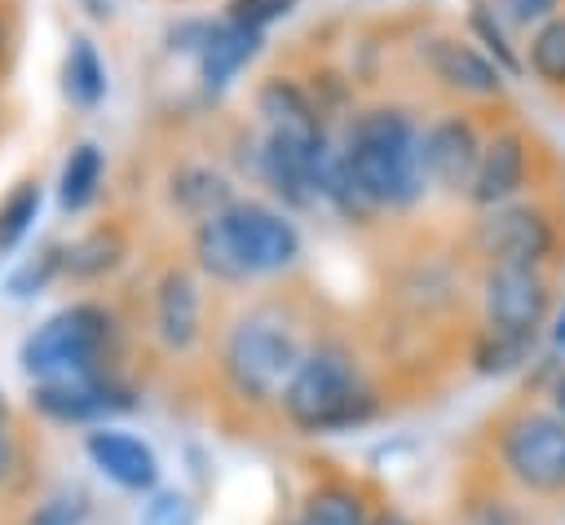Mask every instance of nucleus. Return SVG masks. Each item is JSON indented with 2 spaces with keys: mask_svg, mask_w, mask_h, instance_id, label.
Segmentation results:
<instances>
[{
  "mask_svg": "<svg viewBox=\"0 0 565 525\" xmlns=\"http://www.w3.org/2000/svg\"><path fill=\"white\" fill-rule=\"evenodd\" d=\"M481 309L490 331L534 340L552 313V287L534 265H490L481 282Z\"/></svg>",
  "mask_w": 565,
  "mask_h": 525,
  "instance_id": "nucleus-7",
  "label": "nucleus"
},
{
  "mask_svg": "<svg viewBox=\"0 0 565 525\" xmlns=\"http://www.w3.org/2000/svg\"><path fill=\"white\" fill-rule=\"evenodd\" d=\"M477 247L490 256V265H543L556 247V225L543 207L530 203H503L490 207L477 225Z\"/></svg>",
  "mask_w": 565,
  "mask_h": 525,
  "instance_id": "nucleus-8",
  "label": "nucleus"
},
{
  "mask_svg": "<svg viewBox=\"0 0 565 525\" xmlns=\"http://www.w3.org/2000/svg\"><path fill=\"white\" fill-rule=\"evenodd\" d=\"M468 22H472V35L486 44V57H490L503 75H516V71H521V57L512 53V44H508V35H503V26H499L494 9H490V4H472Z\"/></svg>",
  "mask_w": 565,
  "mask_h": 525,
  "instance_id": "nucleus-25",
  "label": "nucleus"
},
{
  "mask_svg": "<svg viewBox=\"0 0 565 525\" xmlns=\"http://www.w3.org/2000/svg\"><path fill=\"white\" fill-rule=\"evenodd\" d=\"M525 66L539 84L547 88H565V13H552L534 40H530V53H525Z\"/></svg>",
  "mask_w": 565,
  "mask_h": 525,
  "instance_id": "nucleus-22",
  "label": "nucleus"
},
{
  "mask_svg": "<svg viewBox=\"0 0 565 525\" xmlns=\"http://www.w3.org/2000/svg\"><path fill=\"white\" fill-rule=\"evenodd\" d=\"M35 212H40V185H35V181L13 185L9 199L0 203V247H13V243L31 229Z\"/></svg>",
  "mask_w": 565,
  "mask_h": 525,
  "instance_id": "nucleus-24",
  "label": "nucleus"
},
{
  "mask_svg": "<svg viewBox=\"0 0 565 525\" xmlns=\"http://www.w3.org/2000/svg\"><path fill=\"white\" fill-rule=\"evenodd\" d=\"M477 128L463 115H441L419 132V163H424V181L441 185V190H468L472 172H477Z\"/></svg>",
  "mask_w": 565,
  "mask_h": 525,
  "instance_id": "nucleus-9",
  "label": "nucleus"
},
{
  "mask_svg": "<svg viewBox=\"0 0 565 525\" xmlns=\"http://www.w3.org/2000/svg\"><path fill=\"white\" fill-rule=\"evenodd\" d=\"M530 349H534V340H525V335H503V331H490V326H486L481 340H477V349H472V362H477L481 375H503V371L521 366Z\"/></svg>",
  "mask_w": 565,
  "mask_h": 525,
  "instance_id": "nucleus-23",
  "label": "nucleus"
},
{
  "mask_svg": "<svg viewBox=\"0 0 565 525\" xmlns=\"http://www.w3.org/2000/svg\"><path fill=\"white\" fill-rule=\"evenodd\" d=\"M552 410H556V415L565 419V371H561V375L552 379Z\"/></svg>",
  "mask_w": 565,
  "mask_h": 525,
  "instance_id": "nucleus-32",
  "label": "nucleus"
},
{
  "mask_svg": "<svg viewBox=\"0 0 565 525\" xmlns=\"http://www.w3.org/2000/svg\"><path fill=\"white\" fill-rule=\"evenodd\" d=\"M521 185H525V137L521 132H494L477 154L468 199L477 207H503Z\"/></svg>",
  "mask_w": 565,
  "mask_h": 525,
  "instance_id": "nucleus-12",
  "label": "nucleus"
},
{
  "mask_svg": "<svg viewBox=\"0 0 565 525\" xmlns=\"http://www.w3.org/2000/svg\"><path fill=\"white\" fill-rule=\"evenodd\" d=\"M57 265H62V251H57V247H49L40 260L22 265V269L9 278V291H13V296H31L35 287H44V282L53 278V269H57Z\"/></svg>",
  "mask_w": 565,
  "mask_h": 525,
  "instance_id": "nucleus-29",
  "label": "nucleus"
},
{
  "mask_svg": "<svg viewBox=\"0 0 565 525\" xmlns=\"http://www.w3.org/2000/svg\"><path fill=\"white\" fill-rule=\"evenodd\" d=\"M102 150L93 146V141H84V146H75L71 150V159L62 163V185H57V203L66 207V212H79V207H88L93 203V194H97V185H102Z\"/></svg>",
  "mask_w": 565,
  "mask_h": 525,
  "instance_id": "nucleus-21",
  "label": "nucleus"
},
{
  "mask_svg": "<svg viewBox=\"0 0 565 525\" xmlns=\"http://www.w3.org/2000/svg\"><path fill=\"white\" fill-rule=\"evenodd\" d=\"M291 4L296 0H230L225 9V18L230 22H238V26H252V31H265L269 22H278V18H287L291 13Z\"/></svg>",
  "mask_w": 565,
  "mask_h": 525,
  "instance_id": "nucleus-27",
  "label": "nucleus"
},
{
  "mask_svg": "<svg viewBox=\"0 0 565 525\" xmlns=\"http://www.w3.org/2000/svg\"><path fill=\"white\" fill-rule=\"evenodd\" d=\"M84 516H88V499L66 490V494H53L49 503H40L26 525H79Z\"/></svg>",
  "mask_w": 565,
  "mask_h": 525,
  "instance_id": "nucleus-28",
  "label": "nucleus"
},
{
  "mask_svg": "<svg viewBox=\"0 0 565 525\" xmlns=\"http://www.w3.org/2000/svg\"><path fill=\"white\" fill-rule=\"evenodd\" d=\"M296 525H371V516H366V503L353 485L327 481L305 499Z\"/></svg>",
  "mask_w": 565,
  "mask_h": 525,
  "instance_id": "nucleus-19",
  "label": "nucleus"
},
{
  "mask_svg": "<svg viewBox=\"0 0 565 525\" xmlns=\"http://www.w3.org/2000/svg\"><path fill=\"white\" fill-rule=\"evenodd\" d=\"M106 344H110V313L102 304H71L26 335L22 371L35 384L88 375V371H102Z\"/></svg>",
  "mask_w": 565,
  "mask_h": 525,
  "instance_id": "nucleus-5",
  "label": "nucleus"
},
{
  "mask_svg": "<svg viewBox=\"0 0 565 525\" xmlns=\"http://www.w3.org/2000/svg\"><path fill=\"white\" fill-rule=\"evenodd\" d=\"M503 472L539 499L565 494V419L556 410H521L499 432Z\"/></svg>",
  "mask_w": 565,
  "mask_h": 525,
  "instance_id": "nucleus-6",
  "label": "nucleus"
},
{
  "mask_svg": "<svg viewBox=\"0 0 565 525\" xmlns=\"http://www.w3.org/2000/svg\"><path fill=\"white\" fill-rule=\"evenodd\" d=\"M172 203L185 216L207 221V216L225 212L234 203V194H230V181L221 172H212V168H181V172H172Z\"/></svg>",
  "mask_w": 565,
  "mask_h": 525,
  "instance_id": "nucleus-18",
  "label": "nucleus"
},
{
  "mask_svg": "<svg viewBox=\"0 0 565 525\" xmlns=\"http://www.w3.org/2000/svg\"><path fill=\"white\" fill-rule=\"evenodd\" d=\"M199 269L221 282H247L296 265L300 234L296 225L265 203H230L225 212L194 225Z\"/></svg>",
  "mask_w": 565,
  "mask_h": 525,
  "instance_id": "nucleus-2",
  "label": "nucleus"
},
{
  "mask_svg": "<svg viewBox=\"0 0 565 525\" xmlns=\"http://www.w3.org/2000/svg\"><path fill=\"white\" fill-rule=\"evenodd\" d=\"M199 44L190 49L199 57V75L207 88H225L260 49V31L238 26V22H221V26H194Z\"/></svg>",
  "mask_w": 565,
  "mask_h": 525,
  "instance_id": "nucleus-16",
  "label": "nucleus"
},
{
  "mask_svg": "<svg viewBox=\"0 0 565 525\" xmlns=\"http://www.w3.org/2000/svg\"><path fill=\"white\" fill-rule=\"evenodd\" d=\"M371 388L362 384L353 357L322 344L300 357L291 384L282 388V410L300 432H340L371 415Z\"/></svg>",
  "mask_w": 565,
  "mask_h": 525,
  "instance_id": "nucleus-3",
  "label": "nucleus"
},
{
  "mask_svg": "<svg viewBox=\"0 0 565 525\" xmlns=\"http://www.w3.org/2000/svg\"><path fill=\"white\" fill-rule=\"evenodd\" d=\"M552 9H556V0H512V18L516 22H534V18H552Z\"/></svg>",
  "mask_w": 565,
  "mask_h": 525,
  "instance_id": "nucleus-31",
  "label": "nucleus"
},
{
  "mask_svg": "<svg viewBox=\"0 0 565 525\" xmlns=\"http://www.w3.org/2000/svg\"><path fill=\"white\" fill-rule=\"evenodd\" d=\"M141 525H194V503L181 490H159L141 507Z\"/></svg>",
  "mask_w": 565,
  "mask_h": 525,
  "instance_id": "nucleus-26",
  "label": "nucleus"
},
{
  "mask_svg": "<svg viewBox=\"0 0 565 525\" xmlns=\"http://www.w3.org/2000/svg\"><path fill=\"white\" fill-rule=\"evenodd\" d=\"M424 62H428V71H433L446 88H455V93H468V97H499V88H503V71H499L481 49H472V44H463V40H433V44L424 49Z\"/></svg>",
  "mask_w": 565,
  "mask_h": 525,
  "instance_id": "nucleus-14",
  "label": "nucleus"
},
{
  "mask_svg": "<svg viewBox=\"0 0 565 525\" xmlns=\"http://www.w3.org/2000/svg\"><path fill=\"white\" fill-rule=\"evenodd\" d=\"M4 397H0V476H4V468H9V432H4Z\"/></svg>",
  "mask_w": 565,
  "mask_h": 525,
  "instance_id": "nucleus-34",
  "label": "nucleus"
},
{
  "mask_svg": "<svg viewBox=\"0 0 565 525\" xmlns=\"http://www.w3.org/2000/svg\"><path fill=\"white\" fill-rule=\"evenodd\" d=\"M256 115L265 119V137H282V141H305V146H322V110L313 106V97L274 75L256 88Z\"/></svg>",
  "mask_w": 565,
  "mask_h": 525,
  "instance_id": "nucleus-11",
  "label": "nucleus"
},
{
  "mask_svg": "<svg viewBox=\"0 0 565 525\" xmlns=\"http://www.w3.org/2000/svg\"><path fill=\"white\" fill-rule=\"evenodd\" d=\"M199 322H203L199 282L185 269H168L154 287V335L163 340V349L185 353L199 340Z\"/></svg>",
  "mask_w": 565,
  "mask_h": 525,
  "instance_id": "nucleus-15",
  "label": "nucleus"
},
{
  "mask_svg": "<svg viewBox=\"0 0 565 525\" xmlns=\"http://www.w3.org/2000/svg\"><path fill=\"white\" fill-rule=\"evenodd\" d=\"M62 88H66V97H71L75 106H97V101L106 97V66H102L97 49H93L84 35L71 40V49H66Z\"/></svg>",
  "mask_w": 565,
  "mask_h": 525,
  "instance_id": "nucleus-20",
  "label": "nucleus"
},
{
  "mask_svg": "<svg viewBox=\"0 0 565 525\" xmlns=\"http://www.w3.org/2000/svg\"><path fill=\"white\" fill-rule=\"evenodd\" d=\"M31 406L57 424H84V419H102L119 406H128V397L102 375V371H88V375H66V379H44L31 388Z\"/></svg>",
  "mask_w": 565,
  "mask_h": 525,
  "instance_id": "nucleus-10",
  "label": "nucleus"
},
{
  "mask_svg": "<svg viewBox=\"0 0 565 525\" xmlns=\"http://www.w3.org/2000/svg\"><path fill=\"white\" fill-rule=\"evenodd\" d=\"M340 159L375 212L380 207H411L424 194L419 128L397 106H371V110L353 115Z\"/></svg>",
  "mask_w": 565,
  "mask_h": 525,
  "instance_id": "nucleus-1",
  "label": "nucleus"
},
{
  "mask_svg": "<svg viewBox=\"0 0 565 525\" xmlns=\"http://www.w3.org/2000/svg\"><path fill=\"white\" fill-rule=\"evenodd\" d=\"M552 344L565 353V309H561V313H556V322H552Z\"/></svg>",
  "mask_w": 565,
  "mask_h": 525,
  "instance_id": "nucleus-35",
  "label": "nucleus"
},
{
  "mask_svg": "<svg viewBox=\"0 0 565 525\" xmlns=\"http://www.w3.org/2000/svg\"><path fill=\"white\" fill-rule=\"evenodd\" d=\"M0 53H4V26H0Z\"/></svg>",
  "mask_w": 565,
  "mask_h": 525,
  "instance_id": "nucleus-36",
  "label": "nucleus"
},
{
  "mask_svg": "<svg viewBox=\"0 0 565 525\" xmlns=\"http://www.w3.org/2000/svg\"><path fill=\"white\" fill-rule=\"evenodd\" d=\"M84 450H88V459H93L119 490L146 494V490H154V481H159V459H154V450H150L141 437H132V432L97 428V432L84 437Z\"/></svg>",
  "mask_w": 565,
  "mask_h": 525,
  "instance_id": "nucleus-13",
  "label": "nucleus"
},
{
  "mask_svg": "<svg viewBox=\"0 0 565 525\" xmlns=\"http://www.w3.org/2000/svg\"><path fill=\"white\" fill-rule=\"evenodd\" d=\"M128 243L115 225H102V229H88L84 238H75L66 251H62V269L79 282H93V278H106L119 260H124Z\"/></svg>",
  "mask_w": 565,
  "mask_h": 525,
  "instance_id": "nucleus-17",
  "label": "nucleus"
},
{
  "mask_svg": "<svg viewBox=\"0 0 565 525\" xmlns=\"http://www.w3.org/2000/svg\"><path fill=\"white\" fill-rule=\"evenodd\" d=\"M300 357L305 353H300V340L287 326V318H278L274 309H256L234 322L221 366L238 397L265 406V401H282V388L291 384Z\"/></svg>",
  "mask_w": 565,
  "mask_h": 525,
  "instance_id": "nucleus-4",
  "label": "nucleus"
},
{
  "mask_svg": "<svg viewBox=\"0 0 565 525\" xmlns=\"http://www.w3.org/2000/svg\"><path fill=\"white\" fill-rule=\"evenodd\" d=\"M371 525H419V521H411L406 512H393V507H388V512H380V516H371Z\"/></svg>",
  "mask_w": 565,
  "mask_h": 525,
  "instance_id": "nucleus-33",
  "label": "nucleus"
},
{
  "mask_svg": "<svg viewBox=\"0 0 565 525\" xmlns=\"http://www.w3.org/2000/svg\"><path fill=\"white\" fill-rule=\"evenodd\" d=\"M472 525H525L521 512L508 503V499H486L477 512H472Z\"/></svg>",
  "mask_w": 565,
  "mask_h": 525,
  "instance_id": "nucleus-30",
  "label": "nucleus"
}]
</instances>
